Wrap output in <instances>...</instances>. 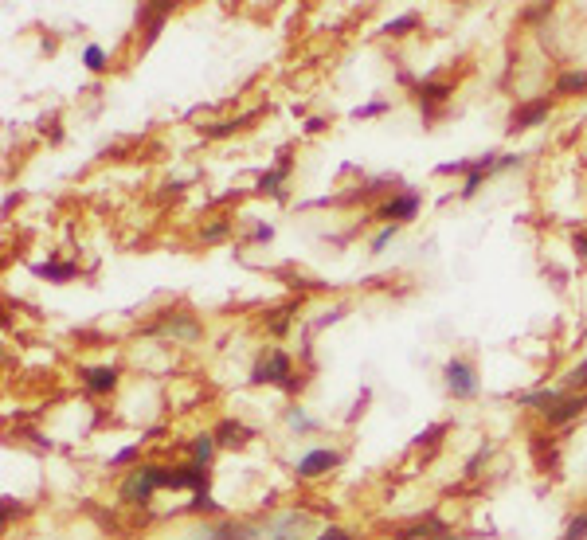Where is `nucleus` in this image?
<instances>
[{
  "label": "nucleus",
  "instance_id": "nucleus-1",
  "mask_svg": "<svg viewBox=\"0 0 587 540\" xmlns=\"http://www.w3.org/2000/svg\"><path fill=\"white\" fill-rule=\"evenodd\" d=\"M247 384L251 388H278V392H286V396H298L302 388H306V376L294 368V357L286 353V349H263L259 357L251 360V372H247Z\"/></svg>",
  "mask_w": 587,
  "mask_h": 540
},
{
  "label": "nucleus",
  "instance_id": "nucleus-2",
  "mask_svg": "<svg viewBox=\"0 0 587 540\" xmlns=\"http://www.w3.org/2000/svg\"><path fill=\"white\" fill-rule=\"evenodd\" d=\"M141 337H157V341H181V345H196V341H204V325H200V317L192 314V310H161V314L153 317L145 329H141Z\"/></svg>",
  "mask_w": 587,
  "mask_h": 540
},
{
  "label": "nucleus",
  "instance_id": "nucleus-3",
  "mask_svg": "<svg viewBox=\"0 0 587 540\" xmlns=\"http://www.w3.org/2000/svg\"><path fill=\"white\" fill-rule=\"evenodd\" d=\"M345 466V450L337 447H310L294 458V478L298 482H321Z\"/></svg>",
  "mask_w": 587,
  "mask_h": 540
},
{
  "label": "nucleus",
  "instance_id": "nucleus-4",
  "mask_svg": "<svg viewBox=\"0 0 587 540\" xmlns=\"http://www.w3.org/2000/svg\"><path fill=\"white\" fill-rule=\"evenodd\" d=\"M443 384H447L451 400H458V404H470V400L482 396V376L466 357H451L443 364Z\"/></svg>",
  "mask_w": 587,
  "mask_h": 540
},
{
  "label": "nucleus",
  "instance_id": "nucleus-5",
  "mask_svg": "<svg viewBox=\"0 0 587 540\" xmlns=\"http://www.w3.org/2000/svg\"><path fill=\"white\" fill-rule=\"evenodd\" d=\"M188 540H263V525L235 521V517H216V521L192 525Z\"/></svg>",
  "mask_w": 587,
  "mask_h": 540
},
{
  "label": "nucleus",
  "instance_id": "nucleus-6",
  "mask_svg": "<svg viewBox=\"0 0 587 540\" xmlns=\"http://www.w3.org/2000/svg\"><path fill=\"white\" fill-rule=\"evenodd\" d=\"M157 494H161V490H157V482L149 478V466H145V462L130 466L126 478L118 482V501H122V505H134V509H149Z\"/></svg>",
  "mask_w": 587,
  "mask_h": 540
},
{
  "label": "nucleus",
  "instance_id": "nucleus-7",
  "mask_svg": "<svg viewBox=\"0 0 587 540\" xmlns=\"http://www.w3.org/2000/svg\"><path fill=\"white\" fill-rule=\"evenodd\" d=\"M306 529H314V509H282L267 517L263 537L267 540H302Z\"/></svg>",
  "mask_w": 587,
  "mask_h": 540
},
{
  "label": "nucleus",
  "instance_id": "nucleus-8",
  "mask_svg": "<svg viewBox=\"0 0 587 540\" xmlns=\"http://www.w3.org/2000/svg\"><path fill=\"white\" fill-rule=\"evenodd\" d=\"M290 173H294V153H290V149H278L274 169L259 173L255 192H259V196H271V200H278V204H286V180H290Z\"/></svg>",
  "mask_w": 587,
  "mask_h": 540
},
{
  "label": "nucleus",
  "instance_id": "nucleus-9",
  "mask_svg": "<svg viewBox=\"0 0 587 540\" xmlns=\"http://www.w3.org/2000/svg\"><path fill=\"white\" fill-rule=\"evenodd\" d=\"M419 208H423V196H419V192H396V196H388V200L376 208V220H380V224L404 227L419 216Z\"/></svg>",
  "mask_w": 587,
  "mask_h": 540
},
{
  "label": "nucleus",
  "instance_id": "nucleus-10",
  "mask_svg": "<svg viewBox=\"0 0 587 540\" xmlns=\"http://www.w3.org/2000/svg\"><path fill=\"white\" fill-rule=\"evenodd\" d=\"M584 415H587V392H564L560 404L544 415V427H548V431H564V427L580 423Z\"/></svg>",
  "mask_w": 587,
  "mask_h": 540
},
{
  "label": "nucleus",
  "instance_id": "nucleus-11",
  "mask_svg": "<svg viewBox=\"0 0 587 540\" xmlns=\"http://www.w3.org/2000/svg\"><path fill=\"white\" fill-rule=\"evenodd\" d=\"M451 533V521L447 517H439V513H423V517H415V521H407L400 525L392 540H443Z\"/></svg>",
  "mask_w": 587,
  "mask_h": 540
},
{
  "label": "nucleus",
  "instance_id": "nucleus-12",
  "mask_svg": "<svg viewBox=\"0 0 587 540\" xmlns=\"http://www.w3.org/2000/svg\"><path fill=\"white\" fill-rule=\"evenodd\" d=\"M79 380H83V388L91 396H110L122 384V368L118 364H83L79 368Z\"/></svg>",
  "mask_w": 587,
  "mask_h": 540
},
{
  "label": "nucleus",
  "instance_id": "nucleus-13",
  "mask_svg": "<svg viewBox=\"0 0 587 540\" xmlns=\"http://www.w3.org/2000/svg\"><path fill=\"white\" fill-rule=\"evenodd\" d=\"M411 94H415V102H419V110H423V118H435L447 102L454 98V87L451 83H439V79H419L415 87H411Z\"/></svg>",
  "mask_w": 587,
  "mask_h": 540
},
{
  "label": "nucleus",
  "instance_id": "nucleus-14",
  "mask_svg": "<svg viewBox=\"0 0 587 540\" xmlns=\"http://www.w3.org/2000/svg\"><path fill=\"white\" fill-rule=\"evenodd\" d=\"M212 435H216V443H220V450H243L251 447L255 439H259V431L251 427V423H243V419H220L216 427H212Z\"/></svg>",
  "mask_w": 587,
  "mask_h": 540
},
{
  "label": "nucleus",
  "instance_id": "nucleus-15",
  "mask_svg": "<svg viewBox=\"0 0 587 540\" xmlns=\"http://www.w3.org/2000/svg\"><path fill=\"white\" fill-rule=\"evenodd\" d=\"M548 114H552V102H548V98H529V102H521V106L509 114V134H525V130L541 126V122H548Z\"/></svg>",
  "mask_w": 587,
  "mask_h": 540
},
{
  "label": "nucleus",
  "instance_id": "nucleus-16",
  "mask_svg": "<svg viewBox=\"0 0 587 540\" xmlns=\"http://www.w3.org/2000/svg\"><path fill=\"white\" fill-rule=\"evenodd\" d=\"M169 16H173V4L169 0L165 4H141L137 8V28H145V47L161 36V28H165Z\"/></svg>",
  "mask_w": 587,
  "mask_h": 540
},
{
  "label": "nucleus",
  "instance_id": "nucleus-17",
  "mask_svg": "<svg viewBox=\"0 0 587 540\" xmlns=\"http://www.w3.org/2000/svg\"><path fill=\"white\" fill-rule=\"evenodd\" d=\"M188 462H196V466H204V470H212V462H216V454H220V443H216V435L212 431H196L192 439H188Z\"/></svg>",
  "mask_w": 587,
  "mask_h": 540
},
{
  "label": "nucleus",
  "instance_id": "nucleus-18",
  "mask_svg": "<svg viewBox=\"0 0 587 540\" xmlns=\"http://www.w3.org/2000/svg\"><path fill=\"white\" fill-rule=\"evenodd\" d=\"M497 173V153H482V157H474V169H470V177L462 184V200H470V196H478L482 192V184Z\"/></svg>",
  "mask_w": 587,
  "mask_h": 540
},
{
  "label": "nucleus",
  "instance_id": "nucleus-19",
  "mask_svg": "<svg viewBox=\"0 0 587 540\" xmlns=\"http://www.w3.org/2000/svg\"><path fill=\"white\" fill-rule=\"evenodd\" d=\"M560 396H564V388H548V384H541V388L521 392V396H517V404L525 407V411H541V415H548L552 407L560 404Z\"/></svg>",
  "mask_w": 587,
  "mask_h": 540
},
{
  "label": "nucleus",
  "instance_id": "nucleus-20",
  "mask_svg": "<svg viewBox=\"0 0 587 540\" xmlns=\"http://www.w3.org/2000/svg\"><path fill=\"white\" fill-rule=\"evenodd\" d=\"M282 423L290 427V435H317V431H321V419L310 415L302 404H286V411H282Z\"/></svg>",
  "mask_w": 587,
  "mask_h": 540
},
{
  "label": "nucleus",
  "instance_id": "nucleus-21",
  "mask_svg": "<svg viewBox=\"0 0 587 540\" xmlns=\"http://www.w3.org/2000/svg\"><path fill=\"white\" fill-rule=\"evenodd\" d=\"M552 90H556L560 98H580V94H587V67L560 71V75H556V83H552Z\"/></svg>",
  "mask_w": 587,
  "mask_h": 540
},
{
  "label": "nucleus",
  "instance_id": "nucleus-22",
  "mask_svg": "<svg viewBox=\"0 0 587 540\" xmlns=\"http://www.w3.org/2000/svg\"><path fill=\"white\" fill-rule=\"evenodd\" d=\"M32 274H36V278H44V282L63 286V282H71V278L79 274V267H75V263H67V259H47V263H36Z\"/></svg>",
  "mask_w": 587,
  "mask_h": 540
},
{
  "label": "nucleus",
  "instance_id": "nucleus-23",
  "mask_svg": "<svg viewBox=\"0 0 587 540\" xmlns=\"http://www.w3.org/2000/svg\"><path fill=\"white\" fill-rule=\"evenodd\" d=\"M298 317V302H286V306H274L271 314H267V329H271V337H286L290 333V321Z\"/></svg>",
  "mask_w": 587,
  "mask_h": 540
},
{
  "label": "nucleus",
  "instance_id": "nucleus-24",
  "mask_svg": "<svg viewBox=\"0 0 587 540\" xmlns=\"http://www.w3.org/2000/svg\"><path fill=\"white\" fill-rule=\"evenodd\" d=\"M255 114H243V118H224V122H212V126H204V137H212V141H224V137L239 134L247 122H251Z\"/></svg>",
  "mask_w": 587,
  "mask_h": 540
},
{
  "label": "nucleus",
  "instance_id": "nucleus-25",
  "mask_svg": "<svg viewBox=\"0 0 587 540\" xmlns=\"http://www.w3.org/2000/svg\"><path fill=\"white\" fill-rule=\"evenodd\" d=\"M83 67H87L91 75H106V71H110V55H106V47L102 44L83 47Z\"/></svg>",
  "mask_w": 587,
  "mask_h": 540
},
{
  "label": "nucleus",
  "instance_id": "nucleus-26",
  "mask_svg": "<svg viewBox=\"0 0 587 540\" xmlns=\"http://www.w3.org/2000/svg\"><path fill=\"white\" fill-rule=\"evenodd\" d=\"M227 239H231V220H212V224L200 227V243L204 247H220Z\"/></svg>",
  "mask_w": 587,
  "mask_h": 540
},
{
  "label": "nucleus",
  "instance_id": "nucleus-27",
  "mask_svg": "<svg viewBox=\"0 0 587 540\" xmlns=\"http://www.w3.org/2000/svg\"><path fill=\"white\" fill-rule=\"evenodd\" d=\"M419 24H423V20H419V12H404V16H396V20H388V24H384V36L400 40V36H411Z\"/></svg>",
  "mask_w": 587,
  "mask_h": 540
},
{
  "label": "nucleus",
  "instance_id": "nucleus-28",
  "mask_svg": "<svg viewBox=\"0 0 587 540\" xmlns=\"http://www.w3.org/2000/svg\"><path fill=\"white\" fill-rule=\"evenodd\" d=\"M564 392H587V357L576 360L568 372H564V384H560Z\"/></svg>",
  "mask_w": 587,
  "mask_h": 540
},
{
  "label": "nucleus",
  "instance_id": "nucleus-29",
  "mask_svg": "<svg viewBox=\"0 0 587 540\" xmlns=\"http://www.w3.org/2000/svg\"><path fill=\"white\" fill-rule=\"evenodd\" d=\"M490 458H494V447H490V443H482V447H478L474 454H470V458H466L462 474H466V478H478V474L486 470V462H490Z\"/></svg>",
  "mask_w": 587,
  "mask_h": 540
},
{
  "label": "nucleus",
  "instance_id": "nucleus-30",
  "mask_svg": "<svg viewBox=\"0 0 587 540\" xmlns=\"http://www.w3.org/2000/svg\"><path fill=\"white\" fill-rule=\"evenodd\" d=\"M560 540H587V509H576V513L564 521Z\"/></svg>",
  "mask_w": 587,
  "mask_h": 540
},
{
  "label": "nucleus",
  "instance_id": "nucleus-31",
  "mask_svg": "<svg viewBox=\"0 0 587 540\" xmlns=\"http://www.w3.org/2000/svg\"><path fill=\"white\" fill-rule=\"evenodd\" d=\"M141 462V443H130V447H122L118 454H110V470H122V466H137Z\"/></svg>",
  "mask_w": 587,
  "mask_h": 540
},
{
  "label": "nucleus",
  "instance_id": "nucleus-32",
  "mask_svg": "<svg viewBox=\"0 0 587 540\" xmlns=\"http://www.w3.org/2000/svg\"><path fill=\"white\" fill-rule=\"evenodd\" d=\"M392 110V102L388 98H372V102H364L353 110V122H364V118H380V114H388Z\"/></svg>",
  "mask_w": 587,
  "mask_h": 540
},
{
  "label": "nucleus",
  "instance_id": "nucleus-33",
  "mask_svg": "<svg viewBox=\"0 0 587 540\" xmlns=\"http://www.w3.org/2000/svg\"><path fill=\"white\" fill-rule=\"evenodd\" d=\"M396 231H400L396 224H380V231L372 235V247H368V251H372V255H384V251H388V243L396 239Z\"/></svg>",
  "mask_w": 587,
  "mask_h": 540
},
{
  "label": "nucleus",
  "instance_id": "nucleus-34",
  "mask_svg": "<svg viewBox=\"0 0 587 540\" xmlns=\"http://www.w3.org/2000/svg\"><path fill=\"white\" fill-rule=\"evenodd\" d=\"M443 431H447V423H431L427 431H419V439H415V447H439L443 443Z\"/></svg>",
  "mask_w": 587,
  "mask_h": 540
},
{
  "label": "nucleus",
  "instance_id": "nucleus-35",
  "mask_svg": "<svg viewBox=\"0 0 587 540\" xmlns=\"http://www.w3.org/2000/svg\"><path fill=\"white\" fill-rule=\"evenodd\" d=\"M314 540H361V537H357L353 529H345V525H337V521H333V525H325Z\"/></svg>",
  "mask_w": 587,
  "mask_h": 540
},
{
  "label": "nucleus",
  "instance_id": "nucleus-36",
  "mask_svg": "<svg viewBox=\"0 0 587 540\" xmlns=\"http://www.w3.org/2000/svg\"><path fill=\"white\" fill-rule=\"evenodd\" d=\"M470 169H474V161H443L435 173L439 177H454V173H462V177H470Z\"/></svg>",
  "mask_w": 587,
  "mask_h": 540
},
{
  "label": "nucleus",
  "instance_id": "nucleus-37",
  "mask_svg": "<svg viewBox=\"0 0 587 540\" xmlns=\"http://www.w3.org/2000/svg\"><path fill=\"white\" fill-rule=\"evenodd\" d=\"M0 505H4V525H12L16 517H24V505H20V501H16L12 494L0 497Z\"/></svg>",
  "mask_w": 587,
  "mask_h": 540
},
{
  "label": "nucleus",
  "instance_id": "nucleus-38",
  "mask_svg": "<svg viewBox=\"0 0 587 540\" xmlns=\"http://www.w3.org/2000/svg\"><path fill=\"white\" fill-rule=\"evenodd\" d=\"M541 16H552V4H529V8L521 12L525 24H533V20H541Z\"/></svg>",
  "mask_w": 587,
  "mask_h": 540
},
{
  "label": "nucleus",
  "instance_id": "nucleus-39",
  "mask_svg": "<svg viewBox=\"0 0 587 540\" xmlns=\"http://www.w3.org/2000/svg\"><path fill=\"white\" fill-rule=\"evenodd\" d=\"M274 239V227L271 224H255L251 227V243H255V247H263V243H271Z\"/></svg>",
  "mask_w": 587,
  "mask_h": 540
},
{
  "label": "nucleus",
  "instance_id": "nucleus-40",
  "mask_svg": "<svg viewBox=\"0 0 587 540\" xmlns=\"http://www.w3.org/2000/svg\"><path fill=\"white\" fill-rule=\"evenodd\" d=\"M517 165H525L521 153H505V157H497V173H509V169H517Z\"/></svg>",
  "mask_w": 587,
  "mask_h": 540
},
{
  "label": "nucleus",
  "instance_id": "nucleus-41",
  "mask_svg": "<svg viewBox=\"0 0 587 540\" xmlns=\"http://www.w3.org/2000/svg\"><path fill=\"white\" fill-rule=\"evenodd\" d=\"M368 400H372V388H361V396H357V407L349 411V423H357L364 415V407H368Z\"/></svg>",
  "mask_w": 587,
  "mask_h": 540
},
{
  "label": "nucleus",
  "instance_id": "nucleus-42",
  "mask_svg": "<svg viewBox=\"0 0 587 540\" xmlns=\"http://www.w3.org/2000/svg\"><path fill=\"white\" fill-rule=\"evenodd\" d=\"M341 317H345V306H333V314H321L314 325L317 329H325V325H333V321H341Z\"/></svg>",
  "mask_w": 587,
  "mask_h": 540
},
{
  "label": "nucleus",
  "instance_id": "nucleus-43",
  "mask_svg": "<svg viewBox=\"0 0 587 540\" xmlns=\"http://www.w3.org/2000/svg\"><path fill=\"white\" fill-rule=\"evenodd\" d=\"M572 251H576L580 259H587V231H572Z\"/></svg>",
  "mask_w": 587,
  "mask_h": 540
},
{
  "label": "nucleus",
  "instance_id": "nucleus-44",
  "mask_svg": "<svg viewBox=\"0 0 587 540\" xmlns=\"http://www.w3.org/2000/svg\"><path fill=\"white\" fill-rule=\"evenodd\" d=\"M325 126H329V118H310V122H306V134H321Z\"/></svg>",
  "mask_w": 587,
  "mask_h": 540
},
{
  "label": "nucleus",
  "instance_id": "nucleus-45",
  "mask_svg": "<svg viewBox=\"0 0 587 540\" xmlns=\"http://www.w3.org/2000/svg\"><path fill=\"white\" fill-rule=\"evenodd\" d=\"M16 204H20V192H16V196H12V192H8V196H4V216H8V212H12V208H16Z\"/></svg>",
  "mask_w": 587,
  "mask_h": 540
},
{
  "label": "nucleus",
  "instance_id": "nucleus-46",
  "mask_svg": "<svg viewBox=\"0 0 587 540\" xmlns=\"http://www.w3.org/2000/svg\"><path fill=\"white\" fill-rule=\"evenodd\" d=\"M443 540H470V537H462V533H447Z\"/></svg>",
  "mask_w": 587,
  "mask_h": 540
},
{
  "label": "nucleus",
  "instance_id": "nucleus-47",
  "mask_svg": "<svg viewBox=\"0 0 587 540\" xmlns=\"http://www.w3.org/2000/svg\"><path fill=\"white\" fill-rule=\"evenodd\" d=\"M584 470H587V466H584Z\"/></svg>",
  "mask_w": 587,
  "mask_h": 540
}]
</instances>
